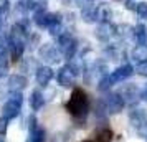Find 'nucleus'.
Instances as JSON below:
<instances>
[{
    "label": "nucleus",
    "instance_id": "nucleus-1",
    "mask_svg": "<svg viewBox=\"0 0 147 142\" xmlns=\"http://www.w3.org/2000/svg\"><path fill=\"white\" fill-rule=\"evenodd\" d=\"M88 108H89V101H88V94L83 89L76 88L71 93L69 101L66 102V109L69 114H73L74 117H83L86 116Z\"/></svg>",
    "mask_w": 147,
    "mask_h": 142
},
{
    "label": "nucleus",
    "instance_id": "nucleus-14",
    "mask_svg": "<svg viewBox=\"0 0 147 142\" xmlns=\"http://www.w3.org/2000/svg\"><path fill=\"white\" fill-rule=\"evenodd\" d=\"M43 104H45V98L41 94L40 91H33L32 93V98H30V106L33 111H40L43 108Z\"/></svg>",
    "mask_w": 147,
    "mask_h": 142
},
{
    "label": "nucleus",
    "instance_id": "nucleus-22",
    "mask_svg": "<svg viewBox=\"0 0 147 142\" xmlns=\"http://www.w3.org/2000/svg\"><path fill=\"white\" fill-rule=\"evenodd\" d=\"M134 71H136L137 75H140V76H147V60H144V61H140V63H137Z\"/></svg>",
    "mask_w": 147,
    "mask_h": 142
},
{
    "label": "nucleus",
    "instance_id": "nucleus-12",
    "mask_svg": "<svg viewBox=\"0 0 147 142\" xmlns=\"http://www.w3.org/2000/svg\"><path fill=\"white\" fill-rule=\"evenodd\" d=\"M81 17L86 23H94L98 20V7L96 5H86L81 10Z\"/></svg>",
    "mask_w": 147,
    "mask_h": 142
},
{
    "label": "nucleus",
    "instance_id": "nucleus-24",
    "mask_svg": "<svg viewBox=\"0 0 147 142\" xmlns=\"http://www.w3.org/2000/svg\"><path fill=\"white\" fill-rule=\"evenodd\" d=\"M7 124H8V121L5 117H0V135H5V132H7Z\"/></svg>",
    "mask_w": 147,
    "mask_h": 142
},
{
    "label": "nucleus",
    "instance_id": "nucleus-2",
    "mask_svg": "<svg viewBox=\"0 0 147 142\" xmlns=\"http://www.w3.org/2000/svg\"><path fill=\"white\" fill-rule=\"evenodd\" d=\"M22 102H23V96H22V93H12L10 98L7 99V102L3 104V108H2V117H5L7 121L15 119L17 116L20 114Z\"/></svg>",
    "mask_w": 147,
    "mask_h": 142
},
{
    "label": "nucleus",
    "instance_id": "nucleus-10",
    "mask_svg": "<svg viewBox=\"0 0 147 142\" xmlns=\"http://www.w3.org/2000/svg\"><path fill=\"white\" fill-rule=\"evenodd\" d=\"M119 96L122 98V101H124V102H127V104H131V106H132L134 102L137 101L139 93H137L136 86H124V88L121 89Z\"/></svg>",
    "mask_w": 147,
    "mask_h": 142
},
{
    "label": "nucleus",
    "instance_id": "nucleus-3",
    "mask_svg": "<svg viewBox=\"0 0 147 142\" xmlns=\"http://www.w3.org/2000/svg\"><path fill=\"white\" fill-rule=\"evenodd\" d=\"M58 50L66 60H73L74 55H76V50H78V43L69 33H63L58 38Z\"/></svg>",
    "mask_w": 147,
    "mask_h": 142
},
{
    "label": "nucleus",
    "instance_id": "nucleus-19",
    "mask_svg": "<svg viewBox=\"0 0 147 142\" xmlns=\"http://www.w3.org/2000/svg\"><path fill=\"white\" fill-rule=\"evenodd\" d=\"M50 28V35L51 36H56V38H60L63 33H66L65 32V28H63V25L61 23H56V25H51V27H48Z\"/></svg>",
    "mask_w": 147,
    "mask_h": 142
},
{
    "label": "nucleus",
    "instance_id": "nucleus-7",
    "mask_svg": "<svg viewBox=\"0 0 147 142\" xmlns=\"http://www.w3.org/2000/svg\"><path fill=\"white\" fill-rule=\"evenodd\" d=\"M8 89L12 91V93H22L23 89L27 88V78L23 75H10L8 76Z\"/></svg>",
    "mask_w": 147,
    "mask_h": 142
},
{
    "label": "nucleus",
    "instance_id": "nucleus-17",
    "mask_svg": "<svg viewBox=\"0 0 147 142\" xmlns=\"http://www.w3.org/2000/svg\"><path fill=\"white\" fill-rule=\"evenodd\" d=\"M113 139V132H111V129H102L98 132L96 135V142H111Z\"/></svg>",
    "mask_w": 147,
    "mask_h": 142
},
{
    "label": "nucleus",
    "instance_id": "nucleus-26",
    "mask_svg": "<svg viewBox=\"0 0 147 142\" xmlns=\"http://www.w3.org/2000/svg\"><path fill=\"white\" fill-rule=\"evenodd\" d=\"M140 99H142V101H147V84L144 86V89L140 91Z\"/></svg>",
    "mask_w": 147,
    "mask_h": 142
},
{
    "label": "nucleus",
    "instance_id": "nucleus-9",
    "mask_svg": "<svg viewBox=\"0 0 147 142\" xmlns=\"http://www.w3.org/2000/svg\"><path fill=\"white\" fill-rule=\"evenodd\" d=\"M53 69L50 66H40L36 69V83L40 84V86H47L48 83L53 79Z\"/></svg>",
    "mask_w": 147,
    "mask_h": 142
},
{
    "label": "nucleus",
    "instance_id": "nucleus-25",
    "mask_svg": "<svg viewBox=\"0 0 147 142\" xmlns=\"http://www.w3.org/2000/svg\"><path fill=\"white\" fill-rule=\"evenodd\" d=\"M136 5H137V3H134V0H126V8L127 10H136Z\"/></svg>",
    "mask_w": 147,
    "mask_h": 142
},
{
    "label": "nucleus",
    "instance_id": "nucleus-4",
    "mask_svg": "<svg viewBox=\"0 0 147 142\" xmlns=\"http://www.w3.org/2000/svg\"><path fill=\"white\" fill-rule=\"evenodd\" d=\"M124 106H126V102L122 101V98L117 93H111L102 99V108L107 114H117L122 111Z\"/></svg>",
    "mask_w": 147,
    "mask_h": 142
},
{
    "label": "nucleus",
    "instance_id": "nucleus-27",
    "mask_svg": "<svg viewBox=\"0 0 147 142\" xmlns=\"http://www.w3.org/2000/svg\"><path fill=\"white\" fill-rule=\"evenodd\" d=\"M5 75H7V66L5 65H0V78L5 76Z\"/></svg>",
    "mask_w": 147,
    "mask_h": 142
},
{
    "label": "nucleus",
    "instance_id": "nucleus-30",
    "mask_svg": "<svg viewBox=\"0 0 147 142\" xmlns=\"http://www.w3.org/2000/svg\"><path fill=\"white\" fill-rule=\"evenodd\" d=\"M0 142H3V141H2V139H0Z\"/></svg>",
    "mask_w": 147,
    "mask_h": 142
},
{
    "label": "nucleus",
    "instance_id": "nucleus-13",
    "mask_svg": "<svg viewBox=\"0 0 147 142\" xmlns=\"http://www.w3.org/2000/svg\"><path fill=\"white\" fill-rule=\"evenodd\" d=\"M132 35H134V38H136V41H137V45L147 46V28L144 25H136Z\"/></svg>",
    "mask_w": 147,
    "mask_h": 142
},
{
    "label": "nucleus",
    "instance_id": "nucleus-11",
    "mask_svg": "<svg viewBox=\"0 0 147 142\" xmlns=\"http://www.w3.org/2000/svg\"><path fill=\"white\" fill-rule=\"evenodd\" d=\"M114 33H116V27H113L109 22H102L96 32L98 38H101V40H109V36H113Z\"/></svg>",
    "mask_w": 147,
    "mask_h": 142
},
{
    "label": "nucleus",
    "instance_id": "nucleus-18",
    "mask_svg": "<svg viewBox=\"0 0 147 142\" xmlns=\"http://www.w3.org/2000/svg\"><path fill=\"white\" fill-rule=\"evenodd\" d=\"M113 79L109 78V75H106V76H102L101 78V81H99V86L98 88L101 89V91H109V88H113Z\"/></svg>",
    "mask_w": 147,
    "mask_h": 142
},
{
    "label": "nucleus",
    "instance_id": "nucleus-16",
    "mask_svg": "<svg viewBox=\"0 0 147 142\" xmlns=\"http://www.w3.org/2000/svg\"><path fill=\"white\" fill-rule=\"evenodd\" d=\"M132 60L140 63V61L147 60V46H142V45H137V46L132 50Z\"/></svg>",
    "mask_w": 147,
    "mask_h": 142
},
{
    "label": "nucleus",
    "instance_id": "nucleus-28",
    "mask_svg": "<svg viewBox=\"0 0 147 142\" xmlns=\"http://www.w3.org/2000/svg\"><path fill=\"white\" fill-rule=\"evenodd\" d=\"M3 36V25H2V22H0V38Z\"/></svg>",
    "mask_w": 147,
    "mask_h": 142
},
{
    "label": "nucleus",
    "instance_id": "nucleus-20",
    "mask_svg": "<svg viewBox=\"0 0 147 142\" xmlns=\"http://www.w3.org/2000/svg\"><path fill=\"white\" fill-rule=\"evenodd\" d=\"M136 12L142 20H147V2H140L136 5Z\"/></svg>",
    "mask_w": 147,
    "mask_h": 142
},
{
    "label": "nucleus",
    "instance_id": "nucleus-23",
    "mask_svg": "<svg viewBox=\"0 0 147 142\" xmlns=\"http://www.w3.org/2000/svg\"><path fill=\"white\" fill-rule=\"evenodd\" d=\"M7 12H8V0H0V22L3 20Z\"/></svg>",
    "mask_w": 147,
    "mask_h": 142
},
{
    "label": "nucleus",
    "instance_id": "nucleus-5",
    "mask_svg": "<svg viewBox=\"0 0 147 142\" xmlns=\"http://www.w3.org/2000/svg\"><path fill=\"white\" fill-rule=\"evenodd\" d=\"M74 79H76V73L73 71V68L69 65H65V66H61L58 69V75H56L58 84L65 86V88H69V86H73Z\"/></svg>",
    "mask_w": 147,
    "mask_h": 142
},
{
    "label": "nucleus",
    "instance_id": "nucleus-29",
    "mask_svg": "<svg viewBox=\"0 0 147 142\" xmlns=\"http://www.w3.org/2000/svg\"><path fill=\"white\" fill-rule=\"evenodd\" d=\"M91 2H96V0H91Z\"/></svg>",
    "mask_w": 147,
    "mask_h": 142
},
{
    "label": "nucleus",
    "instance_id": "nucleus-6",
    "mask_svg": "<svg viewBox=\"0 0 147 142\" xmlns=\"http://www.w3.org/2000/svg\"><path fill=\"white\" fill-rule=\"evenodd\" d=\"M40 55H41V58L45 61H48V63H58L61 60L60 50L56 46H53V45H50V43H47V45H43L40 48Z\"/></svg>",
    "mask_w": 147,
    "mask_h": 142
},
{
    "label": "nucleus",
    "instance_id": "nucleus-8",
    "mask_svg": "<svg viewBox=\"0 0 147 142\" xmlns=\"http://www.w3.org/2000/svg\"><path fill=\"white\" fill-rule=\"evenodd\" d=\"M132 73H134L132 65H122V66L116 68L113 73L109 75V78L113 79V83H121L124 79H127L129 76H132Z\"/></svg>",
    "mask_w": 147,
    "mask_h": 142
},
{
    "label": "nucleus",
    "instance_id": "nucleus-15",
    "mask_svg": "<svg viewBox=\"0 0 147 142\" xmlns=\"http://www.w3.org/2000/svg\"><path fill=\"white\" fill-rule=\"evenodd\" d=\"M27 142H45V131L36 126L35 129H32V131H30Z\"/></svg>",
    "mask_w": 147,
    "mask_h": 142
},
{
    "label": "nucleus",
    "instance_id": "nucleus-21",
    "mask_svg": "<svg viewBox=\"0 0 147 142\" xmlns=\"http://www.w3.org/2000/svg\"><path fill=\"white\" fill-rule=\"evenodd\" d=\"M7 56H8V45L5 41H2V38H0V65L5 63Z\"/></svg>",
    "mask_w": 147,
    "mask_h": 142
}]
</instances>
